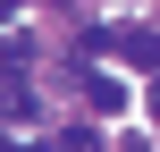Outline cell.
Listing matches in <instances>:
<instances>
[{"label":"cell","mask_w":160,"mask_h":152,"mask_svg":"<svg viewBox=\"0 0 160 152\" xmlns=\"http://www.w3.org/2000/svg\"><path fill=\"white\" fill-rule=\"evenodd\" d=\"M101 51H118L127 68H143V76H160V34H152V25H127V34L110 25V34H101Z\"/></svg>","instance_id":"1"},{"label":"cell","mask_w":160,"mask_h":152,"mask_svg":"<svg viewBox=\"0 0 160 152\" xmlns=\"http://www.w3.org/2000/svg\"><path fill=\"white\" fill-rule=\"evenodd\" d=\"M84 102H93V110H127V93H118L110 76H84Z\"/></svg>","instance_id":"2"},{"label":"cell","mask_w":160,"mask_h":152,"mask_svg":"<svg viewBox=\"0 0 160 152\" xmlns=\"http://www.w3.org/2000/svg\"><path fill=\"white\" fill-rule=\"evenodd\" d=\"M152 127H160V85H152Z\"/></svg>","instance_id":"3"},{"label":"cell","mask_w":160,"mask_h":152,"mask_svg":"<svg viewBox=\"0 0 160 152\" xmlns=\"http://www.w3.org/2000/svg\"><path fill=\"white\" fill-rule=\"evenodd\" d=\"M0 152H17V144H8V135H0Z\"/></svg>","instance_id":"4"}]
</instances>
